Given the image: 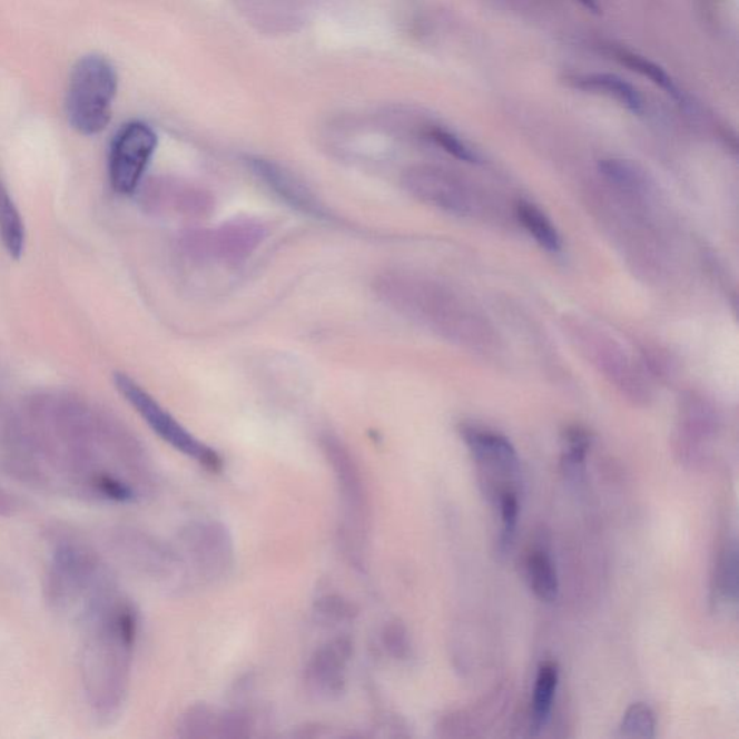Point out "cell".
<instances>
[{
	"mask_svg": "<svg viewBox=\"0 0 739 739\" xmlns=\"http://www.w3.org/2000/svg\"><path fill=\"white\" fill-rule=\"evenodd\" d=\"M125 536L128 538V542L124 541L121 546L126 549L125 556L132 563V568L160 581L177 578L181 572L185 575L184 563L177 549L144 533L129 532Z\"/></svg>",
	"mask_w": 739,
	"mask_h": 739,
	"instance_id": "obj_12",
	"label": "cell"
},
{
	"mask_svg": "<svg viewBox=\"0 0 739 739\" xmlns=\"http://www.w3.org/2000/svg\"><path fill=\"white\" fill-rule=\"evenodd\" d=\"M353 647L349 637L339 635L314 651L305 668L306 689L314 698L325 702L342 698L347 687Z\"/></svg>",
	"mask_w": 739,
	"mask_h": 739,
	"instance_id": "obj_9",
	"label": "cell"
},
{
	"mask_svg": "<svg viewBox=\"0 0 739 739\" xmlns=\"http://www.w3.org/2000/svg\"><path fill=\"white\" fill-rule=\"evenodd\" d=\"M266 236L260 221L238 218L211 230L188 231L181 246L185 255L198 264L236 266L249 259Z\"/></svg>",
	"mask_w": 739,
	"mask_h": 739,
	"instance_id": "obj_6",
	"label": "cell"
},
{
	"mask_svg": "<svg viewBox=\"0 0 739 739\" xmlns=\"http://www.w3.org/2000/svg\"><path fill=\"white\" fill-rule=\"evenodd\" d=\"M568 85L583 91L600 92L620 101L625 109L641 115L644 111V101L639 90L630 82L614 75H582L569 77Z\"/></svg>",
	"mask_w": 739,
	"mask_h": 739,
	"instance_id": "obj_14",
	"label": "cell"
},
{
	"mask_svg": "<svg viewBox=\"0 0 739 739\" xmlns=\"http://www.w3.org/2000/svg\"><path fill=\"white\" fill-rule=\"evenodd\" d=\"M617 58H619V61L625 67L631 68V70L639 72V75L646 77V79L654 82L656 86L668 92L673 99H680L678 86L674 85L673 80L670 79V76L663 70V68L647 60L644 57L637 56V53L625 51L619 52L617 53Z\"/></svg>",
	"mask_w": 739,
	"mask_h": 739,
	"instance_id": "obj_23",
	"label": "cell"
},
{
	"mask_svg": "<svg viewBox=\"0 0 739 739\" xmlns=\"http://www.w3.org/2000/svg\"><path fill=\"white\" fill-rule=\"evenodd\" d=\"M314 615L323 625L348 624L357 619L358 608L343 595L327 594L315 601Z\"/></svg>",
	"mask_w": 739,
	"mask_h": 739,
	"instance_id": "obj_21",
	"label": "cell"
},
{
	"mask_svg": "<svg viewBox=\"0 0 739 739\" xmlns=\"http://www.w3.org/2000/svg\"><path fill=\"white\" fill-rule=\"evenodd\" d=\"M85 624L81 678L87 702L100 719L118 717L129 692L130 669L139 634L136 607L119 592L80 620Z\"/></svg>",
	"mask_w": 739,
	"mask_h": 739,
	"instance_id": "obj_1",
	"label": "cell"
},
{
	"mask_svg": "<svg viewBox=\"0 0 739 739\" xmlns=\"http://www.w3.org/2000/svg\"><path fill=\"white\" fill-rule=\"evenodd\" d=\"M26 225H23L21 213L14 206L13 199L0 179V242L8 255L12 259L19 260L26 252Z\"/></svg>",
	"mask_w": 739,
	"mask_h": 739,
	"instance_id": "obj_16",
	"label": "cell"
},
{
	"mask_svg": "<svg viewBox=\"0 0 739 739\" xmlns=\"http://www.w3.org/2000/svg\"><path fill=\"white\" fill-rule=\"evenodd\" d=\"M221 711L207 703L189 707L181 717L178 736L181 738L201 739L218 738Z\"/></svg>",
	"mask_w": 739,
	"mask_h": 739,
	"instance_id": "obj_20",
	"label": "cell"
},
{
	"mask_svg": "<svg viewBox=\"0 0 739 739\" xmlns=\"http://www.w3.org/2000/svg\"><path fill=\"white\" fill-rule=\"evenodd\" d=\"M157 191L158 206L183 214L185 217H203L211 211L213 199L204 189L194 185H160Z\"/></svg>",
	"mask_w": 739,
	"mask_h": 739,
	"instance_id": "obj_15",
	"label": "cell"
},
{
	"mask_svg": "<svg viewBox=\"0 0 739 739\" xmlns=\"http://www.w3.org/2000/svg\"><path fill=\"white\" fill-rule=\"evenodd\" d=\"M559 684V668L554 661H544L539 666L536 683H534L532 702V722L530 729L534 736L546 726L551 717L554 694Z\"/></svg>",
	"mask_w": 739,
	"mask_h": 739,
	"instance_id": "obj_17",
	"label": "cell"
},
{
	"mask_svg": "<svg viewBox=\"0 0 739 739\" xmlns=\"http://www.w3.org/2000/svg\"><path fill=\"white\" fill-rule=\"evenodd\" d=\"M114 382L116 388L125 401L134 407L139 416L157 434L160 440L171 445L174 450L181 452L204 466L210 473H220L223 470V459L216 450L204 444L197 436H194L187 427L183 426L169 413L157 398L149 395L140 384L126 373H115Z\"/></svg>",
	"mask_w": 739,
	"mask_h": 739,
	"instance_id": "obj_5",
	"label": "cell"
},
{
	"mask_svg": "<svg viewBox=\"0 0 739 739\" xmlns=\"http://www.w3.org/2000/svg\"><path fill=\"white\" fill-rule=\"evenodd\" d=\"M403 187L420 201L450 213L469 211L464 187L449 173L434 167H415L403 175Z\"/></svg>",
	"mask_w": 739,
	"mask_h": 739,
	"instance_id": "obj_11",
	"label": "cell"
},
{
	"mask_svg": "<svg viewBox=\"0 0 739 739\" xmlns=\"http://www.w3.org/2000/svg\"><path fill=\"white\" fill-rule=\"evenodd\" d=\"M565 452H563L562 466L566 474L578 475L585 466L588 451L591 449L590 432L581 426H571L563 435Z\"/></svg>",
	"mask_w": 739,
	"mask_h": 739,
	"instance_id": "obj_22",
	"label": "cell"
},
{
	"mask_svg": "<svg viewBox=\"0 0 739 739\" xmlns=\"http://www.w3.org/2000/svg\"><path fill=\"white\" fill-rule=\"evenodd\" d=\"M624 738L649 739L656 736V715L646 703L631 704L620 726Z\"/></svg>",
	"mask_w": 739,
	"mask_h": 739,
	"instance_id": "obj_24",
	"label": "cell"
},
{
	"mask_svg": "<svg viewBox=\"0 0 739 739\" xmlns=\"http://www.w3.org/2000/svg\"><path fill=\"white\" fill-rule=\"evenodd\" d=\"M157 148L158 135L145 121L135 120L121 126L110 146L111 188L121 196H132L142 183Z\"/></svg>",
	"mask_w": 739,
	"mask_h": 739,
	"instance_id": "obj_8",
	"label": "cell"
},
{
	"mask_svg": "<svg viewBox=\"0 0 739 739\" xmlns=\"http://www.w3.org/2000/svg\"><path fill=\"white\" fill-rule=\"evenodd\" d=\"M578 2L590 12L600 13V4H598L597 0H578Z\"/></svg>",
	"mask_w": 739,
	"mask_h": 739,
	"instance_id": "obj_30",
	"label": "cell"
},
{
	"mask_svg": "<svg viewBox=\"0 0 739 739\" xmlns=\"http://www.w3.org/2000/svg\"><path fill=\"white\" fill-rule=\"evenodd\" d=\"M520 225L526 228L530 236L539 243L544 250L556 253L562 249V238L556 227L533 204L522 201L515 208Z\"/></svg>",
	"mask_w": 739,
	"mask_h": 739,
	"instance_id": "obj_18",
	"label": "cell"
},
{
	"mask_svg": "<svg viewBox=\"0 0 739 739\" xmlns=\"http://www.w3.org/2000/svg\"><path fill=\"white\" fill-rule=\"evenodd\" d=\"M600 171L610 178L611 181L622 185V187H635L640 183L639 169L621 159H605L600 162Z\"/></svg>",
	"mask_w": 739,
	"mask_h": 739,
	"instance_id": "obj_29",
	"label": "cell"
},
{
	"mask_svg": "<svg viewBox=\"0 0 739 739\" xmlns=\"http://www.w3.org/2000/svg\"><path fill=\"white\" fill-rule=\"evenodd\" d=\"M177 552L184 563L185 575L203 582L226 578L235 565V541L230 530L220 522H196L183 529Z\"/></svg>",
	"mask_w": 739,
	"mask_h": 739,
	"instance_id": "obj_7",
	"label": "cell"
},
{
	"mask_svg": "<svg viewBox=\"0 0 739 739\" xmlns=\"http://www.w3.org/2000/svg\"><path fill=\"white\" fill-rule=\"evenodd\" d=\"M118 85V72L107 58L91 53L77 61L66 96L68 124L76 132L85 136L104 132L111 120Z\"/></svg>",
	"mask_w": 739,
	"mask_h": 739,
	"instance_id": "obj_4",
	"label": "cell"
},
{
	"mask_svg": "<svg viewBox=\"0 0 739 739\" xmlns=\"http://www.w3.org/2000/svg\"><path fill=\"white\" fill-rule=\"evenodd\" d=\"M382 644L387 653L396 660H407L412 654L410 631L402 621L393 620L384 625Z\"/></svg>",
	"mask_w": 739,
	"mask_h": 739,
	"instance_id": "obj_27",
	"label": "cell"
},
{
	"mask_svg": "<svg viewBox=\"0 0 739 739\" xmlns=\"http://www.w3.org/2000/svg\"><path fill=\"white\" fill-rule=\"evenodd\" d=\"M526 573L529 585L539 600L544 602L556 600L559 592L558 573L552 559L549 558L546 552L536 551L529 554Z\"/></svg>",
	"mask_w": 739,
	"mask_h": 739,
	"instance_id": "obj_19",
	"label": "cell"
},
{
	"mask_svg": "<svg viewBox=\"0 0 739 739\" xmlns=\"http://www.w3.org/2000/svg\"><path fill=\"white\" fill-rule=\"evenodd\" d=\"M737 549L732 546L723 552L721 561H719V569L717 573V587L715 591L719 592L722 602H736L738 592V573H737Z\"/></svg>",
	"mask_w": 739,
	"mask_h": 739,
	"instance_id": "obj_25",
	"label": "cell"
},
{
	"mask_svg": "<svg viewBox=\"0 0 739 739\" xmlns=\"http://www.w3.org/2000/svg\"><path fill=\"white\" fill-rule=\"evenodd\" d=\"M319 445L333 470L342 500L343 522L338 532L339 546L354 568L364 569L368 534L372 529V504H370L366 480L356 456L333 432L321 435Z\"/></svg>",
	"mask_w": 739,
	"mask_h": 739,
	"instance_id": "obj_3",
	"label": "cell"
},
{
	"mask_svg": "<svg viewBox=\"0 0 739 739\" xmlns=\"http://www.w3.org/2000/svg\"><path fill=\"white\" fill-rule=\"evenodd\" d=\"M247 164L253 174L286 206L317 220L329 221L333 218L313 189L288 168L265 158H250Z\"/></svg>",
	"mask_w": 739,
	"mask_h": 739,
	"instance_id": "obj_10",
	"label": "cell"
},
{
	"mask_svg": "<svg viewBox=\"0 0 739 739\" xmlns=\"http://www.w3.org/2000/svg\"><path fill=\"white\" fill-rule=\"evenodd\" d=\"M461 436L474 460L479 462L480 466H483L484 473L489 474L491 479L497 474L508 476L518 473V452L504 435L483 430V427L464 426L461 430Z\"/></svg>",
	"mask_w": 739,
	"mask_h": 739,
	"instance_id": "obj_13",
	"label": "cell"
},
{
	"mask_svg": "<svg viewBox=\"0 0 739 739\" xmlns=\"http://www.w3.org/2000/svg\"><path fill=\"white\" fill-rule=\"evenodd\" d=\"M430 138L432 142L440 146L441 149H444L446 154L455 159L462 160V162L473 165L483 162V159H481L475 150L471 149L464 140L460 139L459 136L449 132V130L440 128L432 129Z\"/></svg>",
	"mask_w": 739,
	"mask_h": 739,
	"instance_id": "obj_28",
	"label": "cell"
},
{
	"mask_svg": "<svg viewBox=\"0 0 739 739\" xmlns=\"http://www.w3.org/2000/svg\"><path fill=\"white\" fill-rule=\"evenodd\" d=\"M500 515H502V534H500V551L508 552L512 546L515 529H518L519 520V497L515 491H503L497 499Z\"/></svg>",
	"mask_w": 739,
	"mask_h": 739,
	"instance_id": "obj_26",
	"label": "cell"
},
{
	"mask_svg": "<svg viewBox=\"0 0 739 739\" xmlns=\"http://www.w3.org/2000/svg\"><path fill=\"white\" fill-rule=\"evenodd\" d=\"M47 598L57 611L82 617L118 591L114 572L89 544L65 538L53 544L47 572Z\"/></svg>",
	"mask_w": 739,
	"mask_h": 739,
	"instance_id": "obj_2",
	"label": "cell"
}]
</instances>
